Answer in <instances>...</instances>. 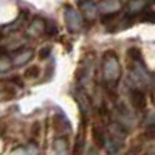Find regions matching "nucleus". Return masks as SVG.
Here are the masks:
<instances>
[{
    "instance_id": "1",
    "label": "nucleus",
    "mask_w": 155,
    "mask_h": 155,
    "mask_svg": "<svg viewBox=\"0 0 155 155\" xmlns=\"http://www.w3.org/2000/svg\"><path fill=\"white\" fill-rule=\"evenodd\" d=\"M121 78V65L120 61L113 53H107L102 59V82L109 93H112L113 90L118 87Z\"/></svg>"
},
{
    "instance_id": "2",
    "label": "nucleus",
    "mask_w": 155,
    "mask_h": 155,
    "mask_svg": "<svg viewBox=\"0 0 155 155\" xmlns=\"http://www.w3.org/2000/svg\"><path fill=\"white\" fill-rule=\"evenodd\" d=\"M64 16H65V23H67V28L71 34H79L82 33L84 30V17L82 14L78 9L71 8V6H67L65 8V12H64Z\"/></svg>"
},
{
    "instance_id": "3",
    "label": "nucleus",
    "mask_w": 155,
    "mask_h": 155,
    "mask_svg": "<svg viewBox=\"0 0 155 155\" xmlns=\"http://www.w3.org/2000/svg\"><path fill=\"white\" fill-rule=\"evenodd\" d=\"M130 104L135 110H143L146 107V95L140 87H134L130 90Z\"/></svg>"
},
{
    "instance_id": "4",
    "label": "nucleus",
    "mask_w": 155,
    "mask_h": 155,
    "mask_svg": "<svg viewBox=\"0 0 155 155\" xmlns=\"http://www.w3.org/2000/svg\"><path fill=\"white\" fill-rule=\"evenodd\" d=\"M33 58V50L31 48H22V50H17L14 53V58H12V64L11 65H23V64H27L30 59Z\"/></svg>"
},
{
    "instance_id": "5",
    "label": "nucleus",
    "mask_w": 155,
    "mask_h": 155,
    "mask_svg": "<svg viewBox=\"0 0 155 155\" xmlns=\"http://www.w3.org/2000/svg\"><path fill=\"white\" fill-rule=\"evenodd\" d=\"M84 146H85V130H84V126H82L79 135H78V138H76L74 147H73V155H82Z\"/></svg>"
},
{
    "instance_id": "6",
    "label": "nucleus",
    "mask_w": 155,
    "mask_h": 155,
    "mask_svg": "<svg viewBox=\"0 0 155 155\" xmlns=\"http://www.w3.org/2000/svg\"><path fill=\"white\" fill-rule=\"evenodd\" d=\"M11 155H37V149L34 144L31 146H22V147H17L16 150H12Z\"/></svg>"
},
{
    "instance_id": "7",
    "label": "nucleus",
    "mask_w": 155,
    "mask_h": 155,
    "mask_svg": "<svg viewBox=\"0 0 155 155\" xmlns=\"http://www.w3.org/2000/svg\"><path fill=\"white\" fill-rule=\"evenodd\" d=\"M93 138H95V143L98 144V146H104V132H101L99 130V127H93Z\"/></svg>"
},
{
    "instance_id": "8",
    "label": "nucleus",
    "mask_w": 155,
    "mask_h": 155,
    "mask_svg": "<svg viewBox=\"0 0 155 155\" xmlns=\"http://www.w3.org/2000/svg\"><path fill=\"white\" fill-rule=\"evenodd\" d=\"M39 73H41L39 67H30V68L27 70V76H28V78H37Z\"/></svg>"
},
{
    "instance_id": "9",
    "label": "nucleus",
    "mask_w": 155,
    "mask_h": 155,
    "mask_svg": "<svg viewBox=\"0 0 155 155\" xmlns=\"http://www.w3.org/2000/svg\"><path fill=\"white\" fill-rule=\"evenodd\" d=\"M88 155H99V150H98V149H96V147L93 146L92 149L88 150Z\"/></svg>"
}]
</instances>
